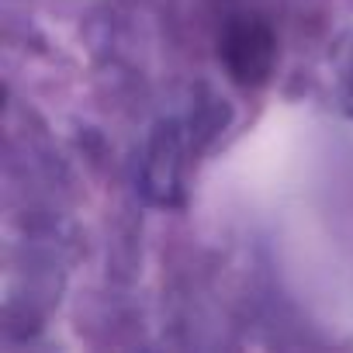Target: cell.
Returning <instances> with one entry per match:
<instances>
[{
  "label": "cell",
  "instance_id": "obj_1",
  "mask_svg": "<svg viewBox=\"0 0 353 353\" xmlns=\"http://www.w3.org/2000/svg\"><path fill=\"white\" fill-rule=\"evenodd\" d=\"M225 59H229V70L239 83H256L270 73V59H274V42H270V32L246 21L239 28L229 32V42H225Z\"/></svg>",
  "mask_w": 353,
  "mask_h": 353
}]
</instances>
